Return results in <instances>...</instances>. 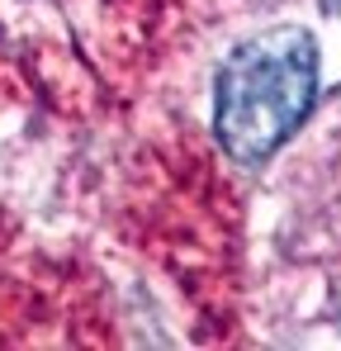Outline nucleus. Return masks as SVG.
Here are the masks:
<instances>
[{"instance_id":"obj_1","label":"nucleus","mask_w":341,"mask_h":351,"mask_svg":"<svg viewBox=\"0 0 341 351\" xmlns=\"http://www.w3.org/2000/svg\"><path fill=\"white\" fill-rule=\"evenodd\" d=\"M318 95V43L308 29H266L227 58L218 76L214 128L237 167L275 157L294 128L308 119Z\"/></svg>"}]
</instances>
